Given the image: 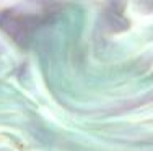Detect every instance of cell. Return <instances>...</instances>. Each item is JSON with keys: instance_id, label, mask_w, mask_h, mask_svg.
Returning <instances> with one entry per match:
<instances>
[{"instance_id": "cell-1", "label": "cell", "mask_w": 153, "mask_h": 151, "mask_svg": "<svg viewBox=\"0 0 153 151\" xmlns=\"http://www.w3.org/2000/svg\"><path fill=\"white\" fill-rule=\"evenodd\" d=\"M0 26L10 38L20 44H25L34 28V21L31 16H25L21 13L3 12L0 13Z\"/></svg>"}]
</instances>
